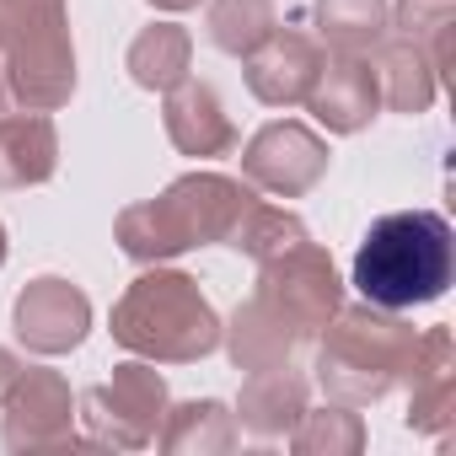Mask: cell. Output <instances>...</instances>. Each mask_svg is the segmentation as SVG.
Masks as SVG:
<instances>
[{"label":"cell","mask_w":456,"mask_h":456,"mask_svg":"<svg viewBox=\"0 0 456 456\" xmlns=\"http://www.w3.org/2000/svg\"><path fill=\"white\" fill-rule=\"evenodd\" d=\"M456 269V237L445 215L435 209H403V215H381L360 253H354V290L365 296V306L381 312H408L424 301H440Z\"/></svg>","instance_id":"6da1fadb"},{"label":"cell","mask_w":456,"mask_h":456,"mask_svg":"<svg viewBox=\"0 0 456 456\" xmlns=\"http://www.w3.org/2000/svg\"><path fill=\"white\" fill-rule=\"evenodd\" d=\"M248 204H253V193L220 172L177 177L161 199L129 204L118 215V248L140 264H156V258H172V253H188L204 242H225Z\"/></svg>","instance_id":"7a4b0ae2"},{"label":"cell","mask_w":456,"mask_h":456,"mask_svg":"<svg viewBox=\"0 0 456 456\" xmlns=\"http://www.w3.org/2000/svg\"><path fill=\"white\" fill-rule=\"evenodd\" d=\"M419 333L397 317H381V306H349L333 312L322 354H317V381L333 403L365 408L387 397L397 381H408Z\"/></svg>","instance_id":"3957f363"},{"label":"cell","mask_w":456,"mask_h":456,"mask_svg":"<svg viewBox=\"0 0 456 456\" xmlns=\"http://www.w3.org/2000/svg\"><path fill=\"white\" fill-rule=\"evenodd\" d=\"M113 338L145 360L183 365V360H199L220 344V317L209 312V301L199 296V285L188 274L151 269L118 296Z\"/></svg>","instance_id":"277c9868"},{"label":"cell","mask_w":456,"mask_h":456,"mask_svg":"<svg viewBox=\"0 0 456 456\" xmlns=\"http://www.w3.org/2000/svg\"><path fill=\"white\" fill-rule=\"evenodd\" d=\"M0 49H6V86L22 108L49 113L76 92L65 0H0Z\"/></svg>","instance_id":"5b68a950"},{"label":"cell","mask_w":456,"mask_h":456,"mask_svg":"<svg viewBox=\"0 0 456 456\" xmlns=\"http://www.w3.org/2000/svg\"><path fill=\"white\" fill-rule=\"evenodd\" d=\"M338 274H333V258L312 242H296L285 248L280 258H264V280H258V301L274 306L296 338H312L333 322L338 312Z\"/></svg>","instance_id":"8992f818"},{"label":"cell","mask_w":456,"mask_h":456,"mask_svg":"<svg viewBox=\"0 0 456 456\" xmlns=\"http://www.w3.org/2000/svg\"><path fill=\"white\" fill-rule=\"evenodd\" d=\"M167 413V381L156 365H118L113 381L86 392V424L97 445H145Z\"/></svg>","instance_id":"52a82bcc"},{"label":"cell","mask_w":456,"mask_h":456,"mask_svg":"<svg viewBox=\"0 0 456 456\" xmlns=\"http://www.w3.org/2000/svg\"><path fill=\"white\" fill-rule=\"evenodd\" d=\"M248 177L269 193H285V199H301L306 188L322 183L328 172V145L306 129V124H269L253 134L248 156H242Z\"/></svg>","instance_id":"ba28073f"},{"label":"cell","mask_w":456,"mask_h":456,"mask_svg":"<svg viewBox=\"0 0 456 456\" xmlns=\"http://www.w3.org/2000/svg\"><path fill=\"white\" fill-rule=\"evenodd\" d=\"M70 387L60 370H17L6 392V445L38 451V445H76L70 429Z\"/></svg>","instance_id":"9c48e42d"},{"label":"cell","mask_w":456,"mask_h":456,"mask_svg":"<svg viewBox=\"0 0 456 456\" xmlns=\"http://www.w3.org/2000/svg\"><path fill=\"white\" fill-rule=\"evenodd\" d=\"M322 44L317 38H306V33H296V28H274L253 54H248V86H253V97L258 102H269V108H301L306 102V92L317 86V70H322Z\"/></svg>","instance_id":"30bf717a"},{"label":"cell","mask_w":456,"mask_h":456,"mask_svg":"<svg viewBox=\"0 0 456 456\" xmlns=\"http://www.w3.org/2000/svg\"><path fill=\"white\" fill-rule=\"evenodd\" d=\"M92 306L70 280H33L17 296V338L38 354H65L86 338Z\"/></svg>","instance_id":"8fae6325"},{"label":"cell","mask_w":456,"mask_h":456,"mask_svg":"<svg viewBox=\"0 0 456 456\" xmlns=\"http://www.w3.org/2000/svg\"><path fill=\"white\" fill-rule=\"evenodd\" d=\"M306 108L317 124H328L333 134H354L376 118L381 108V86H376V70L365 54H338V60H322L317 70V86L306 92Z\"/></svg>","instance_id":"7c38bea8"},{"label":"cell","mask_w":456,"mask_h":456,"mask_svg":"<svg viewBox=\"0 0 456 456\" xmlns=\"http://www.w3.org/2000/svg\"><path fill=\"white\" fill-rule=\"evenodd\" d=\"M408 424L413 429H429V435H445L451 424V408H456V365H451V328H429L419 333V349H413V365H408Z\"/></svg>","instance_id":"4fadbf2b"},{"label":"cell","mask_w":456,"mask_h":456,"mask_svg":"<svg viewBox=\"0 0 456 456\" xmlns=\"http://www.w3.org/2000/svg\"><path fill=\"white\" fill-rule=\"evenodd\" d=\"M167 134L183 156H225L237 151V124L225 118L220 97L199 81H177L167 92Z\"/></svg>","instance_id":"5bb4252c"},{"label":"cell","mask_w":456,"mask_h":456,"mask_svg":"<svg viewBox=\"0 0 456 456\" xmlns=\"http://www.w3.org/2000/svg\"><path fill=\"white\" fill-rule=\"evenodd\" d=\"M60 167V134L44 113H0V188L49 183Z\"/></svg>","instance_id":"9a60e30c"},{"label":"cell","mask_w":456,"mask_h":456,"mask_svg":"<svg viewBox=\"0 0 456 456\" xmlns=\"http://www.w3.org/2000/svg\"><path fill=\"white\" fill-rule=\"evenodd\" d=\"M306 413V381L290 365H269L253 370V381L242 387V424L264 440H280L296 429V419Z\"/></svg>","instance_id":"2e32d148"},{"label":"cell","mask_w":456,"mask_h":456,"mask_svg":"<svg viewBox=\"0 0 456 456\" xmlns=\"http://www.w3.org/2000/svg\"><path fill=\"white\" fill-rule=\"evenodd\" d=\"M376 49H381V60H376L370 70H376L381 102H387V108H397V113H424V108L435 102V86H440V76H435L429 54H424L413 38H392V44L381 38Z\"/></svg>","instance_id":"e0dca14e"},{"label":"cell","mask_w":456,"mask_h":456,"mask_svg":"<svg viewBox=\"0 0 456 456\" xmlns=\"http://www.w3.org/2000/svg\"><path fill=\"white\" fill-rule=\"evenodd\" d=\"M225 344H232V360H237L242 370H269V365H285L301 338H296V328H290L274 306H264V301L253 296V301L232 317Z\"/></svg>","instance_id":"ac0fdd59"},{"label":"cell","mask_w":456,"mask_h":456,"mask_svg":"<svg viewBox=\"0 0 456 456\" xmlns=\"http://www.w3.org/2000/svg\"><path fill=\"white\" fill-rule=\"evenodd\" d=\"M188 60H193V38L172 22H156L129 44V76L145 92H172L177 81H188Z\"/></svg>","instance_id":"d6986e66"},{"label":"cell","mask_w":456,"mask_h":456,"mask_svg":"<svg viewBox=\"0 0 456 456\" xmlns=\"http://www.w3.org/2000/svg\"><path fill=\"white\" fill-rule=\"evenodd\" d=\"M317 33L333 54H370L387 38V0H317Z\"/></svg>","instance_id":"ffe728a7"},{"label":"cell","mask_w":456,"mask_h":456,"mask_svg":"<svg viewBox=\"0 0 456 456\" xmlns=\"http://www.w3.org/2000/svg\"><path fill=\"white\" fill-rule=\"evenodd\" d=\"M280 28L274 0H215L209 6V38L225 54H253Z\"/></svg>","instance_id":"44dd1931"},{"label":"cell","mask_w":456,"mask_h":456,"mask_svg":"<svg viewBox=\"0 0 456 456\" xmlns=\"http://www.w3.org/2000/svg\"><path fill=\"white\" fill-rule=\"evenodd\" d=\"M225 242H232L237 253H248V258H280L285 248H296V242H306V225L296 220V215H285V209H274V204H248L242 209V220L232 225V237H225Z\"/></svg>","instance_id":"7402d4cb"},{"label":"cell","mask_w":456,"mask_h":456,"mask_svg":"<svg viewBox=\"0 0 456 456\" xmlns=\"http://www.w3.org/2000/svg\"><path fill=\"white\" fill-rule=\"evenodd\" d=\"M237 440V429H232V413H225L220 403H183V408H172V424L161 429V445L167 451H225Z\"/></svg>","instance_id":"603a6c76"},{"label":"cell","mask_w":456,"mask_h":456,"mask_svg":"<svg viewBox=\"0 0 456 456\" xmlns=\"http://www.w3.org/2000/svg\"><path fill=\"white\" fill-rule=\"evenodd\" d=\"M290 445L306 451V456H317V451H328V456H354V451L365 445V424H360V413H349V408L338 403V413H301L296 429H290Z\"/></svg>","instance_id":"cb8c5ba5"},{"label":"cell","mask_w":456,"mask_h":456,"mask_svg":"<svg viewBox=\"0 0 456 456\" xmlns=\"http://www.w3.org/2000/svg\"><path fill=\"white\" fill-rule=\"evenodd\" d=\"M17 370H22V365H17L6 349H0V403H6V392H12V381H17Z\"/></svg>","instance_id":"d4e9b609"},{"label":"cell","mask_w":456,"mask_h":456,"mask_svg":"<svg viewBox=\"0 0 456 456\" xmlns=\"http://www.w3.org/2000/svg\"><path fill=\"white\" fill-rule=\"evenodd\" d=\"M151 6H161V12H188V6H199V0H151Z\"/></svg>","instance_id":"484cf974"},{"label":"cell","mask_w":456,"mask_h":456,"mask_svg":"<svg viewBox=\"0 0 456 456\" xmlns=\"http://www.w3.org/2000/svg\"><path fill=\"white\" fill-rule=\"evenodd\" d=\"M6 97H12V86H6V70H0V113H6Z\"/></svg>","instance_id":"4316f807"},{"label":"cell","mask_w":456,"mask_h":456,"mask_svg":"<svg viewBox=\"0 0 456 456\" xmlns=\"http://www.w3.org/2000/svg\"><path fill=\"white\" fill-rule=\"evenodd\" d=\"M0 264H6V225H0Z\"/></svg>","instance_id":"83f0119b"}]
</instances>
